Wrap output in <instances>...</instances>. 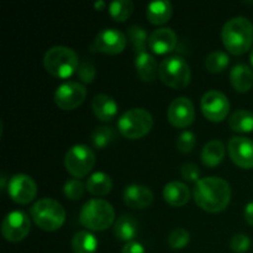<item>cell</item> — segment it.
Instances as JSON below:
<instances>
[{
    "label": "cell",
    "mask_w": 253,
    "mask_h": 253,
    "mask_svg": "<svg viewBox=\"0 0 253 253\" xmlns=\"http://www.w3.org/2000/svg\"><path fill=\"white\" fill-rule=\"evenodd\" d=\"M194 202L200 209L210 214L221 212L231 202V187L220 177L202 178L193 192Z\"/></svg>",
    "instance_id": "obj_1"
},
{
    "label": "cell",
    "mask_w": 253,
    "mask_h": 253,
    "mask_svg": "<svg viewBox=\"0 0 253 253\" xmlns=\"http://www.w3.org/2000/svg\"><path fill=\"white\" fill-rule=\"evenodd\" d=\"M224 47L235 56L250 51L253 44V25L247 17L236 16L230 19L221 30Z\"/></svg>",
    "instance_id": "obj_2"
},
{
    "label": "cell",
    "mask_w": 253,
    "mask_h": 253,
    "mask_svg": "<svg viewBox=\"0 0 253 253\" xmlns=\"http://www.w3.org/2000/svg\"><path fill=\"white\" fill-rule=\"evenodd\" d=\"M79 221L89 231H105L115 224V209L104 199H90L82 207Z\"/></svg>",
    "instance_id": "obj_3"
},
{
    "label": "cell",
    "mask_w": 253,
    "mask_h": 253,
    "mask_svg": "<svg viewBox=\"0 0 253 253\" xmlns=\"http://www.w3.org/2000/svg\"><path fill=\"white\" fill-rule=\"evenodd\" d=\"M79 64L77 52L67 46L51 47L43 57L44 69L54 78H69L78 71Z\"/></svg>",
    "instance_id": "obj_4"
},
{
    "label": "cell",
    "mask_w": 253,
    "mask_h": 253,
    "mask_svg": "<svg viewBox=\"0 0 253 253\" xmlns=\"http://www.w3.org/2000/svg\"><path fill=\"white\" fill-rule=\"evenodd\" d=\"M30 214L36 226L47 232L57 231L66 222V210L61 203L51 198H43L35 203Z\"/></svg>",
    "instance_id": "obj_5"
},
{
    "label": "cell",
    "mask_w": 253,
    "mask_h": 253,
    "mask_svg": "<svg viewBox=\"0 0 253 253\" xmlns=\"http://www.w3.org/2000/svg\"><path fill=\"white\" fill-rule=\"evenodd\" d=\"M153 127V118L150 111L143 108H133L125 111L119 118L118 128L124 137L138 140L150 133Z\"/></svg>",
    "instance_id": "obj_6"
},
{
    "label": "cell",
    "mask_w": 253,
    "mask_h": 253,
    "mask_svg": "<svg viewBox=\"0 0 253 253\" xmlns=\"http://www.w3.org/2000/svg\"><path fill=\"white\" fill-rule=\"evenodd\" d=\"M158 77L167 86L180 90L190 84L192 71L188 62L183 57L172 56L161 62Z\"/></svg>",
    "instance_id": "obj_7"
},
{
    "label": "cell",
    "mask_w": 253,
    "mask_h": 253,
    "mask_svg": "<svg viewBox=\"0 0 253 253\" xmlns=\"http://www.w3.org/2000/svg\"><path fill=\"white\" fill-rule=\"evenodd\" d=\"M95 153L86 145H74L64 156V167L72 177H86L95 166Z\"/></svg>",
    "instance_id": "obj_8"
},
{
    "label": "cell",
    "mask_w": 253,
    "mask_h": 253,
    "mask_svg": "<svg viewBox=\"0 0 253 253\" xmlns=\"http://www.w3.org/2000/svg\"><path fill=\"white\" fill-rule=\"evenodd\" d=\"M200 109L205 119L211 123H221L230 113V101L221 91L209 90L202 96Z\"/></svg>",
    "instance_id": "obj_9"
},
{
    "label": "cell",
    "mask_w": 253,
    "mask_h": 253,
    "mask_svg": "<svg viewBox=\"0 0 253 253\" xmlns=\"http://www.w3.org/2000/svg\"><path fill=\"white\" fill-rule=\"evenodd\" d=\"M31 231V220L26 212L15 210L4 217L1 224V234L9 242H20L27 237Z\"/></svg>",
    "instance_id": "obj_10"
},
{
    "label": "cell",
    "mask_w": 253,
    "mask_h": 253,
    "mask_svg": "<svg viewBox=\"0 0 253 253\" xmlns=\"http://www.w3.org/2000/svg\"><path fill=\"white\" fill-rule=\"evenodd\" d=\"M86 89L78 82H66L57 88L54 93V103L59 109L66 111L74 110L84 103Z\"/></svg>",
    "instance_id": "obj_11"
},
{
    "label": "cell",
    "mask_w": 253,
    "mask_h": 253,
    "mask_svg": "<svg viewBox=\"0 0 253 253\" xmlns=\"http://www.w3.org/2000/svg\"><path fill=\"white\" fill-rule=\"evenodd\" d=\"M10 199L20 205L30 204L37 195V184L30 175L19 173L12 175L7 184Z\"/></svg>",
    "instance_id": "obj_12"
},
{
    "label": "cell",
    "mask_w": 253,
    "mask_h": 253,
    "mask_svg": "<svg viewBox=\"0 0 253 253\" xmlns=\"http://www.w3.org/2000/svg\"><path fill=\"white\" fill-rule=\"evenodd\" d=\"M167 119L177 128L189 127L195 120V108L192 100L185 96L175 98L167 110Z\"/></svg>",
    "instance_id": "obj_13"
},
{
    "label": "cell",
    "mask_w": 253,
    "mask_h": 253,
    "mask_svg": "<svg viewBox=\"0 0 253 253\" xmlns=\"http://www.w3.org/2000/svg\"><path fill=\"white\" fill-rule=\"evenodd\" d=\"M126 44H127V37L123 32L116 29H104L95 36L93 48L100 53L115 56L124 52Z\"/></svg>",
    "instance_id": "obj_14"
},
{
    "label": "cell",
    "mask_w": 253,
    "mask_h": 253,
    "mask_svg": "<svg viewBox=\"0 0 253 253\" xmlns=\"http://www.w3.org/2000/svg\"><path fill=\"white\" fill-rule=\"evenodd\" d=\"M227 152L232 162L244 169L253 168V141L244 136L230 138Z\"/></svg>",
    "instance_id": "obj_15"
},
{
    "label": "cell",
    "mask_w": 253,
    "mask_h": 253,
    "mask_svg": "<svg viewBox=\"0 0 253 253\" xmlns=\"http://www.w3.org/2000/svg\"><path fill=\"white\" fill-rule=\"evenodd\" d=\"M178 36L169 27H161L155 30L148 39V47L151 51L158 56L168 54L177 47Z\"/></svg>",
    "instance_id": "obj_16"
},
{
    "label": "cell",
    "mask_w": 253,
    "mask_h": 253,
    "mask_svg": "<svg viewBox=\"0 0 253 253\" xmlns=\"http://www.w3.org/2000/svg\"><path fill=\"white\" fill-rule=\"evenodd\" d=\"M153 199L152 190L146 185L130 184L124 190V202L131 209H146L152 204Z\"/></svg>",
    "instance_id": "obj_17"
},
{
    "label": "cell",
    "mask_w": 253,
    "mask_h": 253,
    "mask_svg": "<svg viewBox=\"0 0 253 253\" xmlns=\"http://www.w3.org/2000/svg\"><path fill=\"white\" fill-rule=\"evenodd\" d=\"M91 109L96 119L103 123H109L115 119L119 111L115 99L108 94H96L91 100Z\"/></svg>",
    "instance_id": "obj_18"
},
{
    "label": "cell",
    "mask_w": 253,
    "mask_h": 253,
    "mask_svg": "<svg viewBox=\"0 0 253 253\" xmlns=\"http://www.w3.org/2000/svg\"><path fill=\"white\" fill-rule=\"evenodd\" d=\"M163 199L173 208L184 207L190 200V190L184 183L178 180L169 182L163 189Z\"/></svg>",
    "instance_id": "obj_19"
},
{
    "label": "cell",
    "mask_w": 253,
    "mask_h": 253,
    "mask_svg": "<svg viewBox=\"0 0 253 253\" xmlns=\"http://www.w3.org/2000/svg\"><path fill=\"white\" fill-rule=\"evenodd\" d=\"M135 68L141 81L151 83L157 78L160 66L152 54L148 52H143V53L136 54Z\"/></svg>",
    "instance_id": "obj_20"
},
{
    "label": "cell",
    "mask_w": 253,
    "mask_h": 253,
    "mask_svg": "<svg viewBox=\"0 0 253 253\" xmlns=\"http://www.w3.org/2000/svg\"><path fill=\"white\" fill-rule=\"evenodd\" d=\"M230 83L239 93H247L253 86V71L246 64H236L230 72Z\"/></svg>",
    "instance_id": "obj_21"
},
{
    "label": "cell",
    "mask_w": 253,
    "mask_h": 253,
    "mask_svg": "<svg viewBox=\"0 0 253 253\" xmlns=\"http://www.w3.org/2000/svg\"><path fill=\"white\" fill-rule=\"evenodd\" d=\"M138 231V224L135 217L130 214H124L114 224V235L119 241H133Z\"/></svg>",
    "instance_id": "obj_22"
},
{
    "label": "cell",
    "mask_w": 253,
    "mask_h": 253,
    "mask_svg": "<svg viewBox=\"0 0 253 253\" xmlns=\"http://www.w3.org/2000/svg\"><path fill=\"white\" fill-rule=\"evenodd\" d=\"M226 155V147L219 140H211L203 147L202 162L207 167L214 168L224 161Z\"/></svg>",
    "instance_id": "obj_23"
},
{
    "label": "cell",
    "mask_w": 253,
    "mask_h": 253,
    "mask_svg": "<svg viewBox=\"0 0 253 253\" xmlns=\"http://www.w3.org/2000/svg\"><path fill=\"white\" fill-rule=\"evenodd\" d=\"M173 6L170 1H153L147 5L146 16L152 25H165L170 20Z\"/></svg>",
    "instance_id": "obj_24"
},
{
    "label": "cell",
    "mask_w": 253,
    "mask_h": 253,
    "mask_svg": "<svg viewBox=\"0 0 253 253\" xmlns=\"http://www.w3.org/2000/svg\"><path fill=\"white\" fill-rule=\"evenodd\" d=\"M85 188L90 194L95 197H104L113 189V180L109 174L104 172H95L88 178Z\"/></svg>",
    "instance_id": "obj_25"
},
{
    "label": "cell",
    "mask_w": 253,
    "mask_h": 253,
    "mask_svg": "<svg viewBox=\"0 0 253 253\" xmlns=\"http://www.w3.org/2000/svg\"><path fill=\"white\" fill-rule=\"evenodd\" d=\"M71 245L73 253H95L99 241L90 231H78L72 237Z\"/></svg>",
    "instance_id": "obj_26"
},
{
    "label": "cell",
    "mask_w": 253,
    "mask_h": 253,
    "mask_svg": "<svg viewBox=\"0 0 253 253\" xmlns=\"http://www.w3.org/2000/svg\"><path fill=\"white\" fill-rule=\"evenodd\" d=\"M229 126L237 133H250L253 131V113L250 110H236L230 115Z\"/></svg>",
    "instance_id": "obj_27"
},
{
    "label": "cell",
    "mask_w": 253,
    "mask_h": 253,
    "mask_svg": "<svg viewBox=\"0 0 253 253\" xmlns=\"http://www.w3.org/2000/svg\"><path fill=\"white\" fill-rule=\"evenodd\" d=\"M128 41L132 44V48L136 54H140L146 52L148 44V39L150 36L147 35V31L142 26L138 25H132L127 31Z\"/></svg>",
    "instance_id": "obj_28"
},
{
    "label": "cell",
    "mask_w": 253,
    "mask_h": 253,
    "mask_svg": "<svg viewBox=\"0 0 253 253\" xmlns=\"http://www.w3.org/2000/svg\"><path fill=\"white\" fill-rule=\"evenodd\" d=\"M132 12L133 2L131 0H116L109 4V14L118 22H125Z\"/></svg>",
    "instance_id": "obj_29"
},
{
    "label": "cell",
    "mask_w": 253,
    "mask_h": 253,
    "mask_svg": "<svg viewBox=\"0 0 253 253\" xmlns=\"http://www.w3.org/2000/svg\"><path fill=\"white\" fill-rule=\"evenodd\" d=\"M230 63V57L224 51H214L208 54L205 59V68L210 73H221L227 68Z\"/></svg>",
    "instance_id": "obj_30"
},
{
    "label": "cell",
    "mask_w": 253,
    "mask_h": 253,
    "mask_svg": "<svg viewBox=\"0 0 253 253\" xmlns=\"http://www.w3.org/2000/svg\"><path fill=\"white\" fill-rule=\"evenodd\" d=\"M114 138H115V133H114L113 128L100 126V127H96L93 131L90 140L94 147L98 148V150H103V148H105L106 146L113 142Z\"/></svg>",
    "instance_id": "obj_31"
},
{
    "label": "cell",
    "mask_w": 253,
    "mask_h": 253,
    "mask_svg": "<svg viewBox=\"0 0 253 253\" xmlns=\"http://www.w3.org/2000/svg\"><path fill=\"white\" fill-rule=\"evenodd\" d=\"M190 242V232L183 227L174 229L168 236V245L172 250H183Z\"/></svg>",
    "instance_id": "obj_32"
},
{
    "label": "cell",
    "mask_w": 253,
    "mask_h": 253,
    "mask_svg": "<svg viewBox=\"0 0 253 253\" xmlns=\"http://www.w3.org/2000/svg\"><path fill=\"white\" fill-rule=\"evenodd\" d=\"M85 185L82 183L81 179H77V178H73V179L67 180L66 184L63 187V193L66 195L67 199L69 200H79L84 195V190H85Z\"/></svg>",
    "instance_id": "obj_33"
},
{
    "label": "cell",
    "mask_w": 253,
    "mask_h": 253,
    "mask_svg": "<svg viewBox=\"0 0 253 253\" xmlns=\"http://www.w3.org/2000/svg\"><path fill=\"white\" fill-rule=\"evenodd\" d=\"M197 145V137L192 131H183L177 138V148L182 153H189Z\"/></svg>",
    "instance_id": "obj_34"
},
{
    "label": "cell",
    "mask_w": 253,
    "mask_h": 253,
    "mask_svg": "<svg viewBox=\"0 0 253 253\" xmlns=\"http://www.w3.org/2000/svg\"><path fill=\"white\" fill-rule=\"evenodd\" d=\"M77 76H78L79 81L82 83L90 84L93 83L96 77V68L94 67V64L91 62H81V64L78 67V71H77Z\"/></svg>",
    "instance_id": "obj_35"
},
{
    "label": "cell",
    "mask_w": 253,
    "mask_h": 253,
    "mask_svg": "<svg viewBox=\"0 0 253 253\" xmlns=\"http://www.w3.org/2000/svg\"><path fill=\"white\" fill-rule=\"evenodd\" d=\"M251 247V240L245 234H236L230 240V249L234 253H246Z\"/></svg>",
    "instance_id": "obj_36"
},
{
    "label": "cell",
    "mask_w": 253,
    "mask_h": 253,
    "mask_svg": "<svg viewBox=\"0 0 253 253\" xmlns=\"http://www.w3.org/2000/svg\"><path fill=\"white\" fill-rule=\"evenodd\" d=\"M180 174L187 182L198 183L200 180V170L194 163H184L180 168Z\"/></svg>",
    "instance_id": "obj_37"
},
{
    "label": "cell",
    "mask_w": 253,
    "mask_h": 253,
    "mask_svg": "<svg viewBox=\"0 0 253 253\" xmlns=\"http://www.w3.org/2000/svg\"><path fill=\"white\" fill-rule=\"evenodd\" d=\"M121 253H146V250L141 242L130 241L127 244H125Z\"/></svg>",
    "instance_id": "obj_38"
},
{
    "label": "cell",
    "mask_w": 253,
    "mask_h": 253,
    "mask_svg": "<svg viewBox=\"0 0 253 253\" xmlns=\"http://www.w3.org/2000/svg\"><path fill=\"white\" fill-rule=\"evenodd\" d=\"M244 216H245V220H246L247 224L253 226V202H250L249 204L245 207Z\"/></svg>",
    "instance_id": "obj_39"
},
{
    "label": "cell",
    "mask_w": 253,
    "mask_h": 253,
    "mask_svg": "<svg viewBox=\"0 0 253 253\" xmlns=\"http://www.w3.org/2000/svg\"><path fill=\"white\" fill-rule=\"evenodd\" d=\"M94 7H95V10H98V11H103L106 7V2L103 1V0H99V1H96L95 4H94Z\"/></svg>",
    "instance_id": "obj_40"
},
{
    "label": "cell",
    "mask_w": 253,
    "mask_h": 253,
    "mask_svg": "<svg viewBox=\"0 0 253 253\" xmlns=\"http://www.w3.org/2000/svg\"><path fill=\"white\" fill-rule=\"evenodd\" d=\"M5 182H6V177L5 174H1V189H5Z\"/></svg>",
    "instance_id": "obj_41"
},
{
    "label": "cell",
    "mask_w": 253,
    "mask_h": 253,
    "mask_svg": "<svg viewBox=\"0 0 253 253\" xmlns=\"http://www.w3.org/2000/svg\"><path fill=\"white\" fill-rule=\"evenodd\" d=\"M250 61H251V63H252V66H253V47H252V49H251V53H250Z\"/></svg>",
    "instance_id": "obj_42"
}]
</instances>
